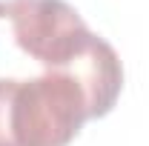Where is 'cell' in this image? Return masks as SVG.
Wrapping results in <instances>:
<instances>
[{
    "mask_svg": "<svg viewBox=\"0 0 149 146\" xmlns=\"http://www.w3.org/2000/svg\"><path fill=\"white\" fill-rule=\"evenodd\" d=\"M86 120V95L69 74L0 77V146H69Z\"/></svg>",
    "mask_w": 149,
    "mask_h": 146,
    "instance_id": "1",
    "label": "cell"
},
{
    "mask_svg": "<svg viewBox=\"0 0 149 146\" xmlns=\"http://www.w3.org/2000/svg\"><path fill=\"white\" fill-rule=\"evenodd\" d=\"M12 35L26 55L46 66V72H57L77 55L92 29L66 0H26L12 15Z\"/></svg>",
    "mask_w": 149,
    "mask_h": 146,
    "instance_id": "2",
    "label": "cell"
},
{
    "mask_svg": "<svg viewBox=\"0 0 149 146\" xmlns=\"http://www.w3.org/2000/svg\"><path fill=\"white\" fill-rule=\"evenodd\" d=\"M57 72L74 77L77 86L83 89L86 103H89V120L106 117L115 109L120 89H123V66L109 40L92 32L89 40L77 49V55Z\"/></svg>",
    "mask_w": 149,
    "mask_h": 146,
    "instance_id": "3",
    "label": "cell"
},
{
    "mask_svg": "<svg viewBox=\"0 0 149 146\" xmlns=\"http://www.w3.org/2000/svg\"><path fill=\"white\" fill-rule=\"evenodd\" d=\"M26 0H0V17H12Z\"/></svg>",
    "mask_w": 149,
    "mask_h": 146,
    "instance_id": "4",
    "label": "cell"
}]
</instances>
